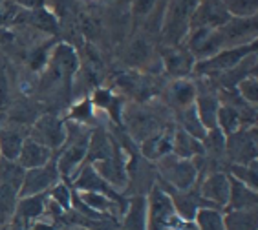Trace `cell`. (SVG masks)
<instances>
[{
    "mask_svg": "<svg viewBox=\"0 0 258 230\" xmlns=\"http://www.w3.org/2000/svg\"><path fill=\"white\" fill-rule=\"evenodd\" d=\"M200 0H167L163 10V39L172 46H178L190 30V19L198 8Z\"/></svg>",
    "mask_w": 258,
    "mask_h": 230,
    "instance_id": "1",
    "label": "cell"
},
{
    "mask_svg": "<svg viewBox=\"0 0 258 230\" xmlns=\"http://www.w3.org/2000/svg\"><path fill=\"white\" fill-rule=\"evenodd\" d=\"M31 139L46 148H57L64 143L66 130L62 123L53 115H44L35 123L33 130H31Z\"/></svg>",
    "mask_w": 258,
    "mask_h": 230,
    "instance_id": "2",
    "label": "cell"
},
{
    "mask_svg": "<svg viewBox=\"0 0 258 230\" xmlns=\"http://www.w3.org/2000/svg\"><path fill=\"white\" fill-rule=\"evenodd\" d=\"M249 50H254V42L251 46H242V48H231L227 51H220L211 59L200 62L198 68L204 73H224V71L234 70V66L238 64L243 57L247 55Z\"/></svg>",
    "mask_w": 258,
    "mask_h": 230,
    "instance_id": "3",
    "label": "cell"
},
{
    "mask_svg": "<svg viewBox=\"0 0 258 230\" xmlns=\"http://www.w3.org/2000/svg\"><path fill=\"white\" fill-rule=\"evenodd\" d=\"M57 179V166L53 163H46L40 168H31L28 174H24V194H37L44 190L46 186H50Z\"/></svg>",
    "mask_w": 258,
    "mask_h": 230,
    "instance_id": "4",
    "label": "cell"
},
{
    "mask_svg": "<svg viewBox=\"0 0 258 230\" xmlns=\"http://www.w3.org/2000/svg\"><path fill=\"white\" fill-rule=\"evenodd\" d=\"M163 64L170 75L183 77L194 66V55L189 50H179L176 46L163 50Z\"/></svg>",
    "mask_w": 258,
    "mask_h": 230,
    "instance_id": "5",
    "label": "cell"
},
{
    "mask_svg": "<svg viewBox=\"0 0 258 230\" xmlns=\"http://www.w3.org/2000/svg\"><path fill=\"white\" fill-rule=\"evenodd\" d=\"M50 148L35 143L33 139H26L22 143V148H20L19 161L22 168H40L44 166L46 163H50Z\"/></svg>",
    "mask_w": 258,
    "mask_h": 230,
    "instance_id": "6",
    "label": "cell"
},
{
    "mask_svg": "<svg viewBox=\"0 0 258 230\" xmlns=\"http://www.w3.org/2000/svg\"><path fill=\"white\" fill-rule=\"evenodd\" d=\"M163 168H165V174L169 175V179L174 181L181 188L189 186L192 183L194 175H196V168H194V165L190 161L174 159L170 155L163 161Z\"/></svg>",
    "mask_w": 258,
    "mask_h": 230,
    "instance_id": "7",
    "label": "cell"
},
{
    "mask_svg": "<svg viewBox=\"0 0 258 230\" xmlns=\"http://www.w3.org/2000/svg\"><path fill=\"white\" fill-rule=\"evenodd\" d=\"M86 148H88V137H85V135L81 134V137L72 141L70 148L62 154V157L59 161V170L64 172V174H70L75 166L79 165L81 161L85 159Z\"/></svg>",
    "mask_w": 258,
    "mask_h": 230,
    "instance_id": "8",
    "label": "cell"
},
{
    "mask_svg": "<svg viewBox=\"0 0 258 230\" xmlns=\"http://www.w3.org/2000/svg\"><path fill=\"white\" fill-rule=\"evenodd\" d=\"M22 143H24V135L17 128H2L0 130V152L4 155V159H17L20 148H22Z\"/></svg>",
    "mask_w": 258,
    "mask_h": 230,
    "instance_id": "9",
    "label": "cell"
},
{
    "mask_svg": "<svg viewBox=\"0 0 258 230\" xmlns=\"http://www.w3.org/2000/svg\"><path fill=\"white\" fill-rule=\"evenodd\" d=\"M194 95H196V90L187 80H178V82H174L170 86V100H172V104L176 108L185 110V108L192 106Z\"/></svg>",
    "mask_w": 258,
    "mask_h": 230,
    "instance_id": "10",
    "label": "cell"
},
{
    "mask_svg": "<svg viewBox=\"0 0 258 230\" xmlns=\"http://www.w3.org/2000/svg\"><path fill=\"white\" fill-rule=\"evenodd\" d=\"M229 17L234 19H251L256 17L258 0H220Z\"/></svg>",
    "mask_w": 258,
    "mask_h": 230,
    "instance_id": "11",
    "label": "cell"
},
{
    "mask_svg": "<svg viewBox=\"0 0 258 230\" xmlns=\"http://www.w3.org/2000/svg\"><path fill=\"white\" fill-rule=\"evenodd\" d=\"M229 192H231V185L225 175L222 174H214L211 175L204 185V194L207 197H213V199L224 203L225 199L229 197Z\"/></svg>",
    "mask_w": 258,
    "mask_h": 230,
    "instance_id": "12",
    "label": "cell"
},
{
    "mask_svg": "<svg viewBox=\"0 0 258 230\" xmlns=\"http://www.w3.org/2000/svg\"><path fill=\"white\" fill-rule=\"evenodd\" d=\"M172 148H174V152H176V155H178V157H181V159L192 157V155H196L200 150H202V146L198 145V141L194 139L192 135H189L187 132H183V130H179L178 134L174 135Z\"/></svg>",
    "mask_w": 258,
    "mask_h": 230,
    "instance_id": "13",
    "label": "cell"
},
{
    "mask_svg": "<svg viewBox=\"0 0 258 230\" xmlns=\"http://www.w3.org/2000/svg\"><path fill=\"white\" fill-rule=\"evenodd\" d=\"M149 53H150V48H149L147 39L139 37V39H136L134 42L130 44L128 51H126V62L134 66L143 64V62L149 60Z\"/></svg>",
    "mask_w": 258,
    "mask_h": 230,
    "instance_id": "14",
    "label": "cell"
},
{
    "mask_svg": "<svg viewBox=\"0 0 258 230\" xmlns=\"http://www.w3.org/2000/svg\"><path fill=\"white\" fill-rule=\"evenodd\" d=\"M240 93L245 100L249 102H256V77H245V79L240 80Z\"/></svg>",
    "mask_w": 258,
    "mask_h": 230,
    "instance_id": "15",
    "label": "cell"
},
{
    "mask_svg": "<svg viewBox=\"0 0 258 230\" xmlns=\"http://www.w3.org/2000/svg\"><path fill=\"white\" fill-rule=\"evenodd\" d=\"M10 100V84H8V77H6L4 68L0 66V108H4Z\"/></svg>",
    "mask_w": 258,
    "mask_h": 230,
    "instance_id": "16",
    "label": "cell"
},
{
    "mask_svg": "<svg viewBox=\"0 0 258 230\" xmlns=\"http://www.w3.org/2000/svg\"><path fill=\"white\" fill-rule=\"evenodd\" d=\"M15 6L19 8H28V10H37V8H42L44 0H11Z\"/></svg>",
    "mask_w": 258,
    "mask_h": 230,
    "instance_id": "17",
    "label": "cell"
}]
</instances>
